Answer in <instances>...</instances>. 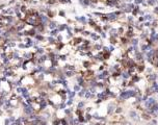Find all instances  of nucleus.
I'll use <instances>...</instances> for the list:
<instances>
[{
    "instance_id": "3",
    "label": "nucleus",
    "mask_w": 158,
    "mask_h": 125,
    "mask_svg": "<svg viewBox=\"0 0 158 125\" xmlns=\"http://www.w3.org/2000/svg\"><path fill=\"white\" fill-rule=\"evenodd\" d=\"M148 125H156V122H155V121H152V122H150V123H149Z\"/></svg>"
},
{
    "instance_id": "6",
    "label": "nucleus",
    "mask_w": 158,
    "mask_h": 125,
    "mask_svg": "<svg viewBox=\"0 0 158 125\" xmlns=\"http://www.w3.org/2000/svg\"><path fill=\"white\" fill-rule=\"evenodd\" d=\"M124 125H131V124H130V123H129V122H126V123H125V124H124Z\"/></svg>"
},
{
    "instance_id": "4",
    "label": "nucleus",
    "mask_w": 158,
    "mask_h": 125,
    "mask_svg": "<svg viewBox=\"0 0 158 125\" xmlns=\"http://www.w3.org/2000/svg\"><path fill=\"white\" fill-rule=\"evenodd\" d=\"M149 3H150V4H154L155 1H154V0H150V1H149Z\"/></svg>"
},
{
    "instance_id": "2",
    "label": "nucleus",
    "mask_w": 158,
    "mask_h": 125,
    "mask_svg": "<svg viewBox=\"0 0 158 125\" xmlns=\"http://www.w3.org/2000/svg\"><path fill=\"white\" fill-rule=\"evenodd\" d=\"M154 103H155V101H154V99H152V98H151V99H149V100H148V101H147V103H146V104H147V106H148V107H150V106L154 105Z\"/></svg>"
},
{
    "instance_id": "1",
    "label": "nucleus",
    "mask_w": 158,
    "mask_h": 125,
    "mask_svg": "<svg viewBox=\"0 0 158 125\" xmlns=\"http://www.w3.org/2000/svg\"><path fill=\"white\" fill-rule=\"evenodd\" d=\"M135 93H134V92L133 91H128V92H125V93H123L122 94V98L123 99H125V98H129V97H131V96H133Z\"/></svg>"
},
{
    "instance_id": "5",
    "label": "nucleus",
    "mask_w": 158,
    "mask_h": 125,
    "mask_svg": "<svg viewBox=\"0 0 158 125\" xmlns=\"http://www.w3.org/2000/svg\"><path fill=\"white\" fill-rule=\"evenodd\" d=\"M142 1H143V0H136V3H140Z\"/></svg>"
}]
</instances>
